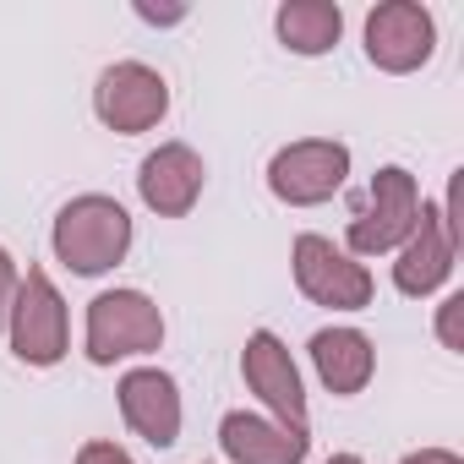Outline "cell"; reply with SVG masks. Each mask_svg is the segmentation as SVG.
Returning a JSON list of instances; mask_svg holds the SVG:
<instances>
[{
    "mask_svg": "<svg viewBox=\"0 0 464 464\" xmlns=\"http://www.w3.org/2000/svg\"><path fill=\"white\" fill-rule=\"evenodd\" d=\"M218 448L229 464H306L312 431H290L257 410H229L218 420Z\"/></svg>",
    "mask_w": 464,
    "mask_h": 464,
    "instance_id": "cell-13",
    "label": "cell"
},
{
    "mask_svg": "<svg viewBox=\"0 0 464 464\" xmlns=\"http://www.w3.org/2000/svg\"><path fill=\"white\" fill-rule=\"evenodd\" d=\"M115 399H121V420L148 442V448H175L180 442V388L164 366H131L121 372L115 382Z\"/></svg>",
    "mask_w": 464,
    "mask_h": 464,
    "instance_id": "cell-11",
    "label": "cell"
},
{
    "mask_svg": "<svg viewBox=\"0 0 464 464\" xmlns=\"http://www.w3.org/2000/svg\"><path fill=\"white\" fill-rule=\"evenodd\" d=\"M164 344V312L148 290H104L88 301L82 355L93 366H115L131 355H153Z\"/></svg>",
    "mask_w": 464,
    "mask_h": 464,
    "instance_id": "cell-4",
    "label": "cell"
},
{
    "mask_svg": "<svg viewBox=\"0 0 464 464\" xmlns=\"http://www.w3.org/2000/svg\"><path fill=\"white\" fill-rule=\"evenodd\" d=\"M17 257L0 246V334H6V317H12V301H17Z\"/></svg>",
    "mask_w": 464,
    "mask_h": 464,
    "instance_id": "cell-18",
    "label": "cell"
},
{
    "mask_svg": "<svg viewBox=\"0 0 464 464\" xmlns=\"http://www.w3.org/2000/svg\"><path fill=\"white\" fill-rule=\"evenodd\" d=\"M328 464H366V459H361V453H334Z\"/></svg>",
    "mask_w": 464,
    "mask_h": 464,
    "instance_id": "cell-21",
    "label": "cell"
},
{
    "mask_svg": "<svg viewBox=\"0 0 464 464\" xmlns=\"http://www.w3.org/2000/svg\"><path fill=\"white\" fill-rule=\"evenodd\" d=\"M93 115L110 131H121V137L153 131L169 115V82H164V72L148 66V61H115V66H104L99 82H93Z\"/></svg>",
    "mask_w": 464,
    "mask_h": 464,
    "instance_id": "cell-8",
    "label": "cell"
},
{
    "mask_svg": "<svg viewBox=\"0 0 464 464\" xmlns=\"http://www.w3.org/2000/svg\"><path fill=\"white\" fill-rule=\"evenodd\" d=\"M72 464H137L121 442H110V437H88L82 448H77V459Z\"/></svg>",
    "mask_w": 464,
    "mask_h": 464,
    "instance_id": "cell-17",
    "label": "cell"
},
{
    "mask_svg": "<svg viewBox=\"0 0 464 464\" xmlns=\"http://www.w3.org/2000/svg\"><path fill=\"white\" fill-rule=\"evenodd\" d=\"M6 339H12V355L23 366H61L66 350H72V312H66V295L55 290V279L44 268H28L17 279V301H12V317H6Z\"/></svg>",
    "mask_w": 464,
    "mask_h": 464,
    "instance_id": "cell-5",
    "label": "cell"
},
{
    "mask_svg": "<svg viewBox=\"0 0 464 464\" xmlns=\"http://www.w3.org/2000/svg\"><path fill=\"white\" fill-rule=\"evenodd\" d=\"M437 55V23L420 0H382L366 12V61L388 77H410Z\"/></svg>",
    "mask_w": 464,
    "mask_h": 464,
    "instance_id": "cell-10",
    "label": "cell"
},
{
    "mask_svg": "<svg viewBox=\"0 0 464 464\" xmlns=\"http://www.w3.org/2000/svg\"><path fill=\"white\" fill-rule=\"evenodd\" d=\"M459 180H464V169H453L442 202H420V218H415V229H410V241L393 252V290L410 295V301L437 295V290L448 285L453 263H459V246H464V224H459Z\"/></svg>",
    "mask_w": 464,
    "mask_h": 464,
    "instance_id": "cell-2",
    "label": "cell"
},
{
    "mask_svg": "<svg viewBox=\"0 0 464 464\" xmlns=\"http://www.w3.org/2000/svg\"><path fill=\"white\" fill-rule=\"evenodd\" d=\"M306 355H312L317 382H323L334 399H355V393H366V382L377 377V344H372L361 328H323V334H312Z\"/></svg>",
    "mask_w": 464,
    "mask_h": 464,
    "instance_id": "cell-14",
    "label": "cell"
},
{
    "mask_svg": "<svg viewBox=\"0 0 464 464\" xmlns=\"http://www.w3.org/2000/svg\"><path fill=\"white\" fill-rule=\"evenodd\" d=\"M50 252L77 279H99L115 263H126V252H131V213L115 197H104V191H82V197H72L55 213Z\"/></svg>",
    "mask_w": 464,
    "mask_h": 464,
    "instance_id": "cell-1",
    "label": "cell"
},
{
    "mask_svg": "<svg viewBox=\"0 0 464 464\" xmlns=\"http://www.w3.org/2000/svg\"><path fill=\"white\" fill-rule=\"evenodd\" d=\"M420 180L404 164H382L366 186V202L355 208L350 229H344V252L350 257H388L410 241V229L420 218Z\"/></svg>",
    "mask_w": 464,
    "mask_h": 464,
    "instance_id": "cell-3",
    "label": "cell"
},
{
    "mask_svg": "<svg viewBox=\"0 0 464 464\" xmlns=\"http://www.w3.org/2000/svg\"><path fill=\"white\" fill-rule=\"evenodd\" d=\"M202 186H208V164H202V153L191 142H159L137 164V197L159 218H186L197 208Z\"/></svg>",
    "mask_w": 464,
    "mask_h": 464,
    "instance_id": "cell-12",
    "label": "cell"
},
{
    "mask_svg": "<svg viewBox=\"0 0 464 464\" xmlns=\"http://www.w3.org/2000/svg\"><path fill=\"white\" fill-rule=\"evenodd\" d=\"M148 28H175V23H186V6H148V0H137L131 6Z\"/></svg>",
    "mask_w": 464,
    "mask_h": 464,
    "instance_id": "cell-19",
    "label": "cell"
},
{
    "mask_svg": "<svg viewBox=\"0 0 464 464\" xmlns=\"http://www.w3.org/2000/svg\"><path fill=\"white\" fill-rule=\"evenodd\" d=\"M241 377H246V388L263 399V410H268L279 426H290V431H312L301 366H295L290 344H285L274 328L246 334V350H241Z\"/></svg>",
    "mask_w": 464,
    "mask_h": 464,
    "instance_id": "cell-9",
    "label": "cell"
},
{
    "mask_svg": "<svg viewBox=\"0 0 464 464\" xmlns=\"http://www.w3.org/2000/svg\"><path fill=\"white\" fill-rule=\"evenodd\" d=\"M290 274H295V290L312 301V306H328V312H366L372 295H377V279L361 257H350L344 246H334L317 229H301L295 246H290Z\"/></svg>",
    "mask_w": 464,
    "mask_h": 464,
    "instance_id": "cell-6",
    "label": "cell"
},
{
    "mask_svg": "<svg viewBox=\"0 0 464 464\" xmlns=\"http://www.w3.org/2000/svg\"><path fill=\"white\" fill-rule=\"evenodd\" d=\"M459 323H464V290H453V295L437 306V339H442V350H453V355H464V334H459Z\"/></svg>",
    "mask_w": 464,
    "mask_h": 464,
    "instance_id": "cell-16",
    "label": "cell"
},
{
    "mask_svg": "<svg viewBox=\"0 0 464 464\" xmlns=\"http://www.w3.org/2000/svg\"><path fill=\"white\" fill-rule=\"evenodd\" d=\"M344 180H350V148L334 137H301L268 159V191L285 208H317L339 197Z\"/></svg>",
    "mask_w": 464,
    "mask_h": 464,
    "instance_id": "cell-7",
    "label": "cell"
},
{
    "mask_svg": "<svg viewBox=\"0 0 464 464\" xmlns=\"http://www.w3.org/2000/svg\"><path fill=\"white\" fill-rule=\"evenodd\" d=\"M274 34L290 55H328L344 39V12L339 0H285L274 12Z\"/></svg>",
    "mask_w": 464,
    "mask_h": 464,
    "instance_id": "cell-15",
    "label": "cell"
},
{
    "mask_svg": "<svg viewBox=\"0 0 464 464\" xmlns=\"http://www.w3.org/2000/svg\"><path fill=\"white\" fill-rule=\"evenodd\" d=\"M399 464H464L453 448H415V453H404Z\"/></svg>",
    "mask_w": 464,
    "mask_h": 464,
    "instance_id": "cell-20",
    "label": "cell"
}]
</instances>
